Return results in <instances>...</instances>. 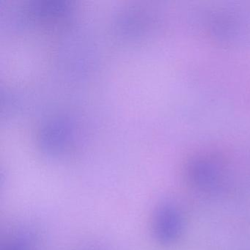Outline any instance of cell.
Segmentation results:
<instances>
[{"label":"cell","mask_w":250,"mask_h":250,"mask_svg":"<svg viewBox=\"0 0 250 250\" xmlns=\"http://www.w3.org/2000/svg\"><path fill=\"white\" fill-rule=\"evenodd\" d=\"M84 250H102L99 248H96V247H92V248L85 249Z\"/></svg>","instance_id":"3"},{"label":"cell","mask_w":250,"mask_h":250,"mask_svg":"<svg viewBox=\"0 0 250 250\" xmlns=\"http://www.w3.org/2000/svg\"><path fill=\"white\" fill-rule=\"evenodd\" d=\"M153 229L159 242H173L181 229V217L178 208L170 203L161 205L153 216Z\"/></svg>","instance_id":"1"},{"label":"cell","mask_w":250,"mask_h":250,"mask_svg":"<svg viewBox=\"0 0 250 250\" xmlns=\"http://www.w3.org/2000/svg\"><path fill=\"white\" fill-rule=\"evenodd\" d=\"M35 244L31 234L27 231H19L7 241L5 250H35Z\"/></svg>","instance_id":"2"}]
</instances>
